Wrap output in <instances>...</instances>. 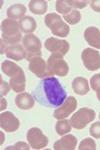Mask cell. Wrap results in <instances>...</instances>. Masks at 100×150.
Here are the masks:
<instances>
[{"mask_svg":"<svg viewBox=\"0 0 100 150\" xmlns=\"http://www.w3.org/2000/svg\"><path fill=\"white\" fill-rule=\"evenodd\" d=\"M32 95L39 105L47 108H58L67 99L65 89L53 76L39 81Z\"/></svg>","mask_w":100,"mask_h":150,"instance_id":"cell-1","label":"cell"},{"mask_svg":"<svg viewBox=\"0 0 100 150\" xmlns=\"http://www.w3.org/2000/svg\"><path fill=\"white\" fill-rule=\"evenodd\" d=\"M1 35L4 42L9 44L10 46L18 45L22 39L19 22L11 19L4 20L1 23Z\"/></svg>","mask_w":100,"mask_h":150,"instance_id":"cell-2","label":"cell"},{"mask_svg":"<svg viewBox=\"0 0 100 150\" xmlns=\"http://www.w3.org/2000/svg\"><path fill=\"white\" fill-rule=\"evenodd\" d=\"M45 24L58 37H67L70 33V26L63 22L62 18L57 13H48L45 16Z\"/></svg>","mask_w":100,"mask_h":150,"instance_id":"cell-3","label":"cell"},{"mask_svg":"<svg viewBox=\"0 0 100 150\" xmlns=\"http://www.w3.org/2000/svg\"><path fill=\"white\" fill-rule=\"evenodd\" d=\"M96 116V112L93 109L89 108H82L77 110L70 119V122L72 124V127L75 129H83L85 128L89 123H91Z\"/></svg>","mask_w":100,"mask_h":150,"instance_id":"cell-4","label":"cell"},{"mask_svg":"<svg viewBox=\"0 0 100 150\" xmlns=\"http://www.w3.org/2000/svg\"><path fill=\"white\" fill-rule=\"evenodd\" d=\"M48 70L52 75H58L61 77L67 76L69 73V64L64 59L62 54L59 53H51L47 61Z\"/></svg>","mask_w":100,"mask_h":150,"instance_id":"cell-5","label":"cell"},{"mask_svg":"<svg viewBox=\"0 0 100 150\" xmlns=\"http://www.w3.org/2000/svg\"><path fill=\"white\" fill-rule=\"evenodd\" d=\"M22 45L24 46L27 52V58H26L27 61L35 57H41V42L36 35H25L22 39Z\"/></svg>","mask_w":100,"mask_h":150,"instance_id":"cell-6","label":"cell"},{"mask_svg":"<svg viewBox=\"0 0 100 150\" xmlns=\"http://www.w3.org/2000/svg\"><path fill=\"white\" fill-rule=\"evenodd\" d=\"M26 138L32 149H43L49 143L48 137L45 136L38 127H30L27 132Z\"/></svg>","mask_w":100,"mask_h":150,"instance_id":"cell-7","label":"cell"},{"mask_svg":"<svg viewBox=\"0 0 100 150\" xmlns=\"http://www.w3.org/2000/svg\"><path fill=\"white\" fill-rule=\"evenodd\" d=\"M83 64L88 71H97L100 69V53L98 50L85 48L82 52Z\"/></svg>","mask_w":100,"mask_h":150,"instance_id":"cell-8","label":"cell"},{"mask_svg":"<svg viewBox=\"0 0 100 150\" xmlns=\"http://www.w3.org/2000/svg\"><path fill=\"white\" fill-rule=\"evenodd\" d=\"M28 70L35 74L38 79H47L51 76V73L48 70L47 62L41 59L40 57H35L28 60Z\"/></svg>","mask_w":100,"mask_h":150,"instance_id":"cell-9","label":"cell"},{"mask_svg":"<svg viewBox=\"0 0 100 150\" xmlns=\"http://www.w3.org/2000/svg\"><path fill=\"white\" fill-rule=\"evenodd\" d=\"M76 108H77V100L73 96H69V97H67V99L64 100L62 105L56 108L55 112H53V117L58 119V120L67 119L70 114L74 112V110Z\"/></svg>","mask_w":100,"mask_h":150,"instance_id":"cell-10","label":"cell"},{"mask_svg":"<svg viewBox=\"0 0 100 150\" xmlns=\"http://www.w3.org/2000/svg\"><path fill=\"white\" fill-rule=\"evenodd\" d=\"M45 48L51 53H59V54H67L70 49V44L67 40L58 39L56 37H49L45 41Z\"/></svg>","mask_w":100,"mask_h":150,"instance_id":"cell-11","label":"cell"},{"mask_svg":"<svg viewBox=\"0 0 100 150\" xmlns=\"http://www.w3.org/2000/svg\"><path fill=\"white\" fill-rule=\"evenodd\" d=\"M0 127L4 132L12 133V132H15L19 129L20 121L12 112L4 111L0 115Z\"/></svg>","mask_w":100,"mask_h":150,"instance_id":"cell-12","label":"cell"},{"mask_svg":"<svg viewBox=\"0 0 100 150\" xmlns=\"http://www.w3.org/2000/svg\"><path fill=\"white\" fill-rule=\"evenodd\" d=\"M77 145V138L74 135H63L59 140H57L53 145V149L56 150H74Z\"/></svg>","mask_w":100,"mask_h":150,"instance_id":"cell-13","label":"cell"},{"mask_svg":"<svg viewBox=\"0 0 100 150\" xmlns=\"http://www.w3.org/2000/svg\"><path fill=\"white\" fill-rule=\"evenodd\" d=\"M6 56H7V58L12 59V60L14 61H21L24 60V59L26 60L27 52H26L24 46L18 44V45L9 46L7 50H6Z\"/></svg>","mask_w":100,"mask_h":150,"instance_id":"cell-14","label":"cell"},{"mask_svg":"<svg viewBox=\"0 0 100 150\" xmlns=\"http://www.w3.org/2000/svg\"><path fill=\"white\" fill-rule=\"evenodd\" d=\"M84 38L89 46L100 49V30L95 26L87 27L84 32Z\"/></svg>","mask_w":100,"mask_h":150,"instance_id":"cell-15","label":"cell"},{"mask_svg":"<svg viewBox=\"0 0 100 150\" xmlns=\"http://www.w3.org/2000/svg\"><path fill=\"white\" fill-rule=\"evenodd\" d=\"M35 98L30 93H21L15 97V105L19 109L28 110L35 105Z\"/></svg>","mask_w":100,"mask_h":150,"instance_id":"cell-16","label":"cell"},{"mask_svg":"<svg viewBox=\"0 0 100 150\" xmlns=\"http://www.w3.org/2000/svg\"><path fill=\"white\" fill-rule=\"evenodd\" d=\"M1 71L4 72V75L9 76L10 79L14 77L16 75L21 74L23 71V69L19 67L18 64H15L14 62H12L10 60H6L1 63Z\"/></svg>","mask_w":100,"mask_h":150,"instance_id":"cell-17","label":"cell"},{"mask_svg":"<svg viewBox=\"0 0 100 150\" xmlns=\"http://www.w3.org/2000/svg\"><path fill=\"white\" fill-rule=\"evenodd\" d=\"M19 26L21 32L27 35L33 34V32H35L36 27H37V24H36V21L34 18H32L30 15H25L23 19L19 21Z\"/></svg>","mask_w":100,"mask_h":150,"instance_id":"cell-18","label":"cell"},{"mask_svg":"<svg viewBox=\"0 0 100 150\" xmlns=\"http://www.w3.org/2000/svg\"><path fill=\"white\" fill-rule=\"evenodd\" d=\"M26 7L21 4H16L13 6H10L7 10L8 19L11 20H21L25 16Z\"/></svg>","mask_w":100,"mask_h":150,"instance_id":"cell-19","label":"cell"},{"mask_svg":"<svg viewBox=\"0 0 100 150\" xmlns=\"http://www.w3.org/2000/svg\"><path fill=\"white\" fill-rule=\"evenodd\" d=\"M72 88L74 90V93H76L77 95L84 96L89 91V84L88 81L85 77H76L73 79L72 82Z\"/></svg>","mask_w":100,"mask_h":150,"instance_id":"cell-20","label":"cell"},{"mask_svg":"<svg viewBox=\"0 0 100 150\" xmlns=\"http://www.w3.org/2000/svg\"><path fill=\"white\" fill-rule=\"evenodd\" d=\"M25 82H26L25 74H24V72H22L21 74L10 79L9 84H10L11 88L13 89V91L21 94V93H24V90H25Z\"/></svg>","mask_w":100,"mask_h":150,"instance_id":"cell-21","label":"cell"},{"mask_svg":"<svg viewBox=\"0 0 100 150\" xmlns=\"http://www.w3.org/2000/svg\"><path fill=\"white\" fill-rule=\"evenodd\" d=\"M28 8L32 13L37 15L45 14L48 9V4L45 0H32L28 4Z\"/></svg>","mask_w":100,"mask_h":150,"instance_id":"cell-22","label":"cell"},{"mask_svg":"<svg viewBox=\"0 0 100 150\" xmlns=\"http://www.w3.org/2000/svg\"><path fill=\"white\" fill-rule=\"evenodd\" d=\"M72 129V124L69 120L63 119V120H59L56 124V132L58 133V135L63 136L70 133Z\"/></svg>","mask_w":100,"mask_h":150,"instance_id":"cell-23","label":"cell"},{"mask_svg":"<svg viewBox=\"0 0 100 150\" xmlns=\"http://www.w3.org/2000/svg\"><path fill=\"white\" fill-rule=\"evenodd\" d=\"M63 19L65 20V22L69 23V24L75 25V24L79 23V21H81V19H82V15H81V13H79L78 10L73 9L69 14L63 15Z\"/></svg>","mask_w":100,"mask_h":150,"instance_id":"cell-24","label":"cell"},{"mask_svg":"<svg viewBox=\"0 0 100 150\" xmlns=\"http://www.w3.org/2000/svg\"><path fill=\"white\" fill-rule=\"evenodd\" d=\"M56 9H57V12L60 13V14H69L73 9L69 6L67 4V1H64V0H58L56 2Z\"/></svg>","mask_w":100,"mask_h":150,"instance_id":"cell-25","label":"cell"},{"mask_svg":"<svg viewBox=\"0 0 100 150\" xmlns=\"http://www.w3.org/2000/svg\"><path fill=\"white\" fill-rule=\"evenodd\" d=\"M97 148L95 140L91 138H85L78 145V149L79 150H95Z\"/></svg>","mask_w":100,"mask_h":150,"instance_id":"cell-26","label":"cell"},{"mask_svg":"<svg viewBox=\"0 0 100 150\" xmlns=\"http://www.w3.org/2000/svg\"><path fill=\"white\" fill-rule=\"evenodd\" d=\"M67 4L71 8L73 9H84L85 7H87V4H89L88 1H85V0H67Z\"/></svg>","mask_w":100,"mask_h":150,"instance_id":"cell-27","label":"cell"},{"mask_svg":"<svg viewBox=\"0 0 100 150\" xmlns=\"http://www.w3.org/2000/svg\"><path fill=\"white\" fill-rule=\"evenodd\" d=\"M89 134L95 138H100V121L91 124V126L89 128Z\"/></svg>","mask_w":100,"mask_h":150,"instance_id":"cell-28","label":"cell"},{"mask_svg":"<svg viewBox=\"0 0 100 150\" xmlns=\"http://www.w3.org/2000/svg\"><path fill=\"white\" fill-rule=\"evenodd\" d=\"M90 87L93 90H97L100 87V74H95L90 79Z\"/></svg>","mask_w":100,"mask_h":150,"instance_id":"cell-29","label":"cell"},{"mask_svg":"<svg viewBox=\"0 0 100 150\" xmlns=\"http://www.w3.org/2000/svg\"><path fill=\"white\" fill-rule=\"evenodd\" d=\"M30 144L27 145L26 143H24V142H19V143H16L15 145H13V146H10V147H8L7 149L8 150H10V149H23V150H28L30 149Z\"/></svg>","mask_w":100,"mask_h":150,"instance_id":"cell-30","label":"cell"},{"mask_svg":"<svg viewBox=\"0 0 100 150\" xmlns=\"http://www.w3.org/2000/svg\"><path fill=\"white\" fill-rule=\"evenodd\" d=\"M0 81H1V94L0 95H1V97H4V96H6V95L9 93L11 86H10V84H8V83L4 82L2 79H0Z\"/></svg>","mask_w":100,"mask_h":150,"instance_id":"cell-31","label":"cell"},{"mask_svg":"<svg viewBox=\"0 0 100 150\" xmlns=\"http://www.w3.org/2000/svg\"><path fill=\"white\" fill-rule=\"evenodd\" d=\"M90 8L93 9L94 11L100 12V0H93V1H89Z\"/></svg>","mask_w":100,"mask_h":150,"instance_id":"cell-32","label":"cell"},{"mask_svg":"<svg viewBox=\"0 0 100 150\" xmlns=\"http://www.w3.org/2000/svg\"><path fill=\"white\" fill-rule=\"evenodd\" d=\"M7 107V100L4 99V97H1V110H4Z\"/></svg>","mask_w":100,"mask_h":150,"instance_id":"cell-33","label":"cell"},{"mask_svg":"<svg viewBox=\"0 0 100 150\" xmlns=\"http://www.w3.org/2000/svg\"><path fill=\"white\" fill-rule=\"evenodd\" d=\"M96 91H97V93H96V94H97V98H98V100L100 101V87L96 90Z\"/></svg>","mask_w":100,"mask_h":150,"instance_id":"cell-34","label":"cell"},{"mask_svg":"<svg viewBox=\"0 0 100 150\" xmlns=\"http://www.w3.org/2000/svg\"><path fill=\"white\" fill-rule=\"evenodd\" d=\"M99 119H100V113H99Z\"/></svg>","mask_w":100,"mask_h":150,"instance_id":"cell-35","label":"cell"}]
</instances>
